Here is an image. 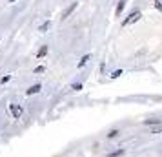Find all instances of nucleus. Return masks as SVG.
<instances>
[{
  "instance_id": "nucleus-14",
  "label": "nucleus",
  "mask_w": 162,
  "mask_h": 157,
  "mask_svg": "<svg viewBox=\"0 0 162 157\" xmlns=\"http://www.w3.org/2000/svg\"><path fill=\"white\" fill-rule=\"evenodd\" d=\"M71 89H77V92H78V89H82V84H73Z\"/></svg>"
},
{
  "instance_id": "nucleus-2",
  "label": "nucleus",
  "mask_w": 162,
  "mask_h": 157,
  "mask_svg": "<svg viewBox=\"0 0 162 157\" xmlns=\"http://www.w3.org/2000/svg\"><path fill=\"white\" fill-rule=\"evenodd\" d=\"M9 110H11V113H13V117H15V119H18V117L22 115V108H20V106H16V104H9Z\"/></svg>"
},
{
  "instance_id": "nucleus-12",
  "label": "nucleus",
  "mask_w": 162,
  "mask_h": 157,
  "mask_svg": "<svg viewBox=\"0 0 162 157\" xmlns=\"http://www.w3.org/2000/svg\"><path fill=\"white\" fill-rule=\"evenodd\" d=\"M120 75H122V70H120V71H113V73H111V79H117V77H120Z\"/></svg>"
},
{
  "instance_id": "nucleus-8",
  "label": "nucleus",
  "mask_w": 162,
  "mask_h": 157,
  "mask_svg": "<svg viewBox=\"0 0 162 157\" xmlns=\"http://www.w3.org/2000/svg\"><path fill=\"white\" fill-rule=\"evenodd\" d=\"M89 60V55H84L82 59H80V62H78V68H82V66H86V62Z\"/></svg>"
},
{
  "instance_id": "nucleus-5",
  "label": "nucleus",
  "mask_w": 162,
  "mask_h": 157,
  "mask_svg": "<svg viewBox=\"0 0 162 157\" xmlns=\"http://www.w3.org/2000/svg\"><path fill=\"white\" fill-rule=\"evenodd\" d=\"M40 92V84H35V86H31L29 89H28V95H33V93H38Z\"/></svg>"
},
{
  "instance_id": "nucleus-1",
  "label": "nucleus",
  "mask_w": 162,
  "mask_h": 157,
  "mask_svg": "<svg viewBox=\"0 0 162 157\" xmlns=\"http://www.w3.org/2000/svg\"><path fill=\"white\" fill-rule=\"evenodd\" d=\"M140 15H142V13H140V11H138V9H135V11H131V13H129V17H128V18H126L124 22H122V24H124V26H129V24H131V22H137L138 18H140Z\"/></svg>"
},
{
  "instance_id": "nucleus-4",
  "label": "nucleus",
  "mask_w": 162,
  "mask_h": 157,
  "mask_svg": "<svg viewBox=\"0 0 162 157\" xmlns=\"http://www.w3.org/2000/svg\"><path fill=\"white\" fill-rule=\"evenodd\" d=\"M124 8H126V2H124V0H120V2H119V6H117V9H115V15L119 17V15L122 13V9H124Z\"/></svg>"
},
{
  "instance_id": "nucleus-9",
  "label": "nucleus",
  "mask_w": 162,
  "mask_h": 157,
  "mask_svg": "<svg viewBox=\"0 0 162 157\" xmlns=\"http://www.w3.org/2000/svg\"><path fill=\"white\" fill-rule=\"evenodd\" d=\"M49 26H51V22L48 20V22H44V24H42V26H40L38 29H40V31H46V29H49Z\"/></svg>"
},
{
  "instance_id": "nucleus-6",
  "label": "nucleus",
  "mask_w": 162,
  "mask_h": 157,
  "mask_svg": "<svg viewBox=\"0 0 162 157\" xmlns=\"http://www.w3.org/2000/svg\"><path fill=\"white\" fill-rule=\"evenodd\" d=\"M162 131V122L160 124H153V128L149 130V133H160Z\"/></svg>"
},
{
  "instance_id": "nucleus-11",
  "label": "nucleus",
  "mask_w": 162,
  "mask_h": 157,
  "mask_svg": "<svg viewBox=\"0 0 162 157\" xmlns=\"http://www.w3.org/2000/svg\"><path fill=\"white\" fill-rule=\"evenodd\" d=\"M46 53H48V46H44V48H42V50L38 51V57H44Z\"/></svg>"
},
{
  "instance_id": "nucleus-3",
  "label": "nucleus",
  "mask_w": 162,
  "mask_h": 157,
  "mask_svg": "<svg viewBox=\"0 0 162 157\" xmlns=\"http://www.w3.org/2000/svg\"><path fill=\"white\" fill-rule=\"evenodd\" d=\"M75 8H77V2H73V4H71V6H69V8H67V9H66V11H64V13H62V18H67V17H69V15H71V13H73V11H75Z\"/></svg>"
},
{
  "instance_id": "nucleus-13",
  "label": "nucleus",
  "mask_w": 162,
  "mask_h": 157,
  "mask_svg": "<svg viewBox=\"0 0 162 157\" xmlns=\"http://www.w3.org/2000/svg\"><path fill=\"white\" fill-rule=\"evenodd\" d=\"M117 135H119V131H117V130H113V131H109V135H108V137L113 139V137H117Z\"/></svg>"
},
{
  "instance_id": "nucleus-10",
  "label": "nucleus",
  "mask_w": 162,
  "mask_h": 157,
  "mask_svg": "<svg viewBox=\"0 0 162 157\" xmlns=\"http://www.w3.org/2000/svg\"><path fill=\"white\" fill-rule=\"evenodd\" d=\"M122 153H124V150H117V152H113V153H109L108 157H120Z\"/></svg>"
},
{
  "instance_id": "nucleus-7",
  "label": "nucleus",
  "mask_w": 162,
  "mask_h": 157,
  "mask_svg": "<svg viewBox=\"0 0 162 157\" xmlns=\"http://www.w3.org/2000/svg\"><path fill=\"white\" fill-rule=\"evenodd\" d=\"M144 124L146 126H149V124H160V119H146Z\"/></svg>"
},
{
  "instance_id": "nucleus-16",
  "label": "nucleus",
  "mask_w": 162,
  "mask_h": 157,
  "mask_svg": "<svg viewBox=\"0 0 162 157\" xmlns=\"http://www.w3.org/2000/svg\"><path fill=\"white\" fill-rule=\"evenodd\" d=\"M35 71H37V73H42V71H44V66H38V68H37Z\"/></svg>"
},
{
  "instance_id": "nucleus-17",
  "label": "nucleus",
  "mask_w": 162,
  "mask_h": 157,
  "mask_svg": "<svg viewBox=\"0 0 162 157\" xmlns=\"http://www.w3.org/2000/svg\"><path fill=\"white\" fill-rule=\"evenodd\" d=\"M9 2H15V0H9Z\"/></svg>"
},
{
  "instance_id": "nucleus-15",
  "label": "nucleus",
  "mask_w": 162,
  "mask_h": 157,
  "mask_svg": "<svg viewBox=\"0 0 162 157\" xmlns=\"http://www.w3.org/2000/svg\"><path fill=\"white\" fill-rule=\"evenodd\" d=\"M155 8H157L158 11H162V4H160V2H155Z\"/></svg>"
}]
</instances>
